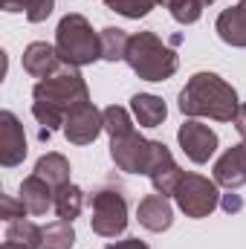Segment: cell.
I'll list each match as a JSON object with an SVG mask.
<instances>
[{"label": "cell", "mask_w": 246, "mask_h": 249, "mask_svg": "<svg viewBox=\"0 0 246 249\" xmlns=\"http://www.w3.org/2000/svg\"><path fill=\"white\" fill-rule=\"evenodd\" d=\"M90 209H93L90 226H93L96 235L116 238V235L124 232V226H127V203H124V197L119 191L102 188V191L90 194Z\"/></svg>", "instance_id": "obj_6"}, {"label": "cell", "mask_w": 246, "mask_h": 249, "mask_svg": "<svg viewBox=\"0 0 246 249\" xmlns=\"http://www.w3.org/2000/svg\"><path fill=\"white\" fill-rule=\"evenodd\" d=\"M105 3H107V9L119 12L124 18H145L157 6V0H105Z\"/></svg>", "instance_id": "obj_25"}, {"label": "cell", "mask_w": 246, "mask_h": 249, "mask_svg": "<svg viewBox=\"0 0 246 249\" xmlns=\"http://www.w3.org/2000/svg\"><path fill=\"white\" fill-rule=\"evenodd\" d=\"M148 177H151V183H154V188H157V194H165V197H168V194H174L177 183L183 180L180 165L174 162L171 151H168L162 142H154V160H151Z\"/></svg>", "instance_id": "obj_11"}, {"label": "cell", "mask_w": 246, "mask_h": 249, "mask_svg": "<svg viewBox=\"0 0 246 249\" xmlns=\"http://www.w3.org/2000/svg\"><path fill=\"white\" fill-rule=\"evenodd\" d=\"M6 241H15V244H23L29 249H41L44 241V226H35L32 220L20 217V220H12L9 229H6Z\"/></svg>", "instance_id": "obj_22"}, {"label": "cell", "mask_w": 246, "mask_h": 249, "mask_svg": "<svg viewBox=\"0 0 246 249\" xmlns=\"http://www.w3.org/2000/svg\"><path fill=\"white\" fill-rule=\"evenodd\" d=\"M241 102L232 84H226L217 72H194L180 90V110L191 119H214L232 122Z\"/></svg>", "instance_id": "obj_2"}, {"label": "cell", "mask_w": 246, "mask_h": 249, "mask_svg": "<svg viewBox=\"0 0 246 249\" xmlns=\"http://www.w3.org/2000/svg\"><path fill=\"white\" fill-rule=\"evenodd\" d=\"M130 110H133V119L142 124V127H157L162 124V119L168 116V107L159 96H151V93H136L130 99Z\"/></svg>", "instance_id": "obj_17"}, {"label": "cell", "mask_w": 246, "mask_h": 249, "mask_svg": "<svg viewBox=\"0 0 246 249\" xmlns=\"http://www.w3.org/2000/svg\"><path fill=\"white\" fill-rule=\"evenodd\" d=\"M53 6H55V0H32V6L26 9V20H32V23L47 20L53 15Z\"/></svg>", "instance_id": "obj_27"}, {"label": "cell", "mask_w": 246, "mask_h": 249, "mask_svg": "<svg viewBox=\"0 0 246 249\" xmlns=\"http://www.w3.org/2000/svg\"><path fill=\"white\" fill-rule=\"evenodd\" d=\"M136 217H139V223L145 229L165 232L174 223V206L168 203L165 194H148V197H142V203L136 209Z\"/></svg>", "instance_id": "obj_14"}, {"label": "cell", "mask_w": 246, "mask_h": 249, "mask_svg": "<svg viewBox=\"0 0 246 249\" xmlns=\"http://www.w3.org/2000/svg\"><path fill=\"white\" fill-rule=\"evenodd\" d=\"M55 50L64 64L70 67H84L102 58V38L93 32L84 15H64L58 29H55Z\"/></svg>", "instance_id": "obj_4"}, {"label": "cell", "mask_w": 246, "mask_h": 249, "mask_svg": "<svg viewBox=\"0 0 246 249\" xmlns=\"http://www.w3.org/2000/svg\"><path fill=\"white\" fill-rule=\"evenodd\" d=\"M105 130L110 133V139H113V136H124V133H130V130H133V119H130V113H127L124 107H116V105L105 107Z\"/></svg>", "instance_id": "obj_24"}, {"label": "cell", "mask_w": 246, "mask_h": 249, "mask_svg": "<svg viewBox=\"0 0 246 249\" xmlns=\"http://www.w3.org/2000/svg\"><path fill=\"white\" fill-rule=\"evenodd\" d=\"M26 214H29V212H26V206H23L20 200H15V197H9V194L0 197V217H3L6 223L20 220V217H26Z\"/></svg>", "instance_id": "obj_26"}, {"label": "cell", "mask_w": 246, "mask_h": 249, "mask_svg": "<svg viewBox=\"0 0 246 249\" xmlns=\"http://www.w3.org/2000/svg\"><path fill=\"white\" fill-rule=\"evenodd\" d=\"M214 183L226 188H241L246 183V142L229 148L214 162Z\"/></svg>", "instance_id": "obj_13"}, {"label": "cell", "mask_w": 246, "mask_h": 249, "mask_svg": "<svg viewBox=\"0 0 246 249\" xmlns=\"http://www.w3.org/2000/svg\"><path fill=\"white\" fill-rule=\"evenodd\" d=\"M0 249H29V247H23V244H15V241H3V247Z\"/></svg>", "instance_id": "obj_32"}, {"label": "cell", "mask_w": 246, "mask_h": 249, "mask_svg": "<svg viewBox=\"0 0 246 249\" xmlns=\"http://www.w3.org/2000/svg\"><path fill=\"white\" fill-rule=\"evenodd\" d=\"M232 124H235V130L241 133V139L246 142V105H241V107H238V113H235Z\"/></svg>", "instance_id": "obj_30"}, {"label": "cell", "mask_w": 246, "mask_h": 249, "mask_svg": "<svg viewBox=\"0 0 246 249\" xmlns=\"http://www.w3.org/2000/svg\"><path fill=\"white\" fill-rule=\"evenodd\" d=\"M61 67H64V61H61V55H58V50L53 44H47V41H35V44H29L23 50V70L32 78L44 81V78L55 75Z\"/></svg>", "instance_id": "obj_12"}, {"label": "cell", "mask_w": 246, "mask_h": 249, "mask_svg": "<svg viewBox=\"0 0 246 249\" xmlns=\"http://www.w3.org/2000/svg\"><path fill=\"white\" fill-rule=\"evenodd\" d=\"M32 99H35L32 116L41 124H47V130H53V127H64V119L72 107L90 102V93H87V84L78 75V70L64 64L55 75L35 84Z\"/></svg>", "instance_id": "obj_1"}, {"label": "cell", "mask_w": 246, "mask_h": 249, "mask_svg": "<svg viewBox=\"0 0 246 249\" xmlns=\"http://www.w3.org/2000/svg\"><path fill=\"white\" fill-rule=\"evenodd\" d=\"M0 6H3V12H23L26 15V9L32 6V0H0Z\"/></svg>", "instance_id": "obj_28"}, {"label": "cell", "mask_w": 246, "mask_h": 249, "mask_svg": "<svg viewBox=\"0 0 246 249\" xmlns=\"http://www.w3.org/2000/svg\"><path fill=\"white\" fill-rule=\"evenodd\" d=\"M23 157H26L23 124L18 122L12 110H3L0 113V162L6 168H15L18 162H23Z\"/></svg>", "instance_id": "obj_10"}, {"label": "cell", "mask_w": 246, "mask_h": 249, "mask_svg": "<svg viewBox=\"0 0 246 249\" xmlns=\"http://www.w3.org/2000/svg\"><path fill=\"white\" fill-rule=\"evenodd\" d=\"M241 206H244V203H241L238 194H226V197H223V209H226V212H238Z\"/></svg>", "instance_id": "obj_31"}, {"label": "cell", "mask_w": 246, "mask_h": 249, "mask_svg": "<svg viewBox=\"0 0 246 249\" xmlns=\"http://www.w3.org/2000/svg\"><path fill=\"white\" fill-rule=\"evenodd\" d=\"M124 61L130 64V70L145 78V81H165L177 72V53L157 35V32H139L130 35L127 44V55Z\"/></svg>", "instance_id": "obj_3"}, {"label": "cell", "mask_w": 246, "mask_h": 249, "mask_svg": "<svg viewBox=\"0 0 246 249\" xmlns=\"http://www.w3.org/2000/svg\"><path fill=\"white\" fill-rule=\"evenodd\" d=\"M35 174L44 177L53 188H61L70 183V162L61 154H44L38 160V165H35Z\"/></svg>", "instance_id": "obj_18"}, {"label": "cell", "mask_w": 246, "mask_h": 249, "mask_svg": "<svg viewBox=\"0 0 246 249\" xmlns=\"http://www.w3.org/2000/svg\"><path fill=\"white\" fill-rule=\"evenodd\" d=\"M75 244V229L70 220H53L44 226V241H41V249H72Z\"/></svg>", "instance_id": "obj_21"}, {"label": "cell", "mask_w": 246, "mask_h": 249, "mask_svg": "<svg viewBox=\"0 0 246 249\" xmlns=\"http://www.w3.org/2000/svg\"><path fill=\"white\" fill-rule=\"evenodd\" d=\"M174 200L188 217H209L220 206L217 183L203 174H183V180L174 188Z\"/></svg>", "instance_id": "obj_5"}, {"label": "cell", "mask_w": 246, "mask_h": 249, "mask_svg": "<svg viewBox=\"0 0 246 249\" xmlns=\"http://www.w3.org/2000/svg\"><path fill=\"white\" fill-rule=\"evenodd\" d=\"M200 3H203V6H211V3H214V0H200Z\"/></svg>", "instance_id": "obj_33"}, {"label": "cell", "mask_w": 246, "mask_h": 249, "mask_svg": "<svg viewBox=\"0 0 246 249\" xmlns=\"http://www.w3.org/2000/svg\"><path fill=\"white\" fill-rule=\"evenodd\" d=\"M107 249H148V244H145V241H139V238H127V241L107 244Z\"/></svg>", "instance_id": "obj_29"}, {"label": "cell", "mask_w": 246, "mask_h": 249, "mask_svg": "<svg viewBox=\"0 0 246 249\" xmlns=\"http://www.w3.org/2000/svg\"><path fill=\"white\" fill-rule=\"evenodd\" d=\"M110 157L127 174H148L151 160H154V142L139 136L136 130H130L124 136L110 139Z\"/></svg>", "instance_id": "obj_7"}, {"label": "cell", "mask_w": 246, "mask_h": 249, "mask_svg": "<svg viewBox=\"0 0 246 249\" xmlns=\"http://www.w3.org/2000/svg\"><path fill=\"white\" fill-rule=\"evenodd\" d=\"M102 38V58L105 61H124L127 55V44H130V35L119 29V26H107L99 32Z\"/></svg>", "instance_id": "obj_20"}, {"label": "cell", "mask_w": 246, "mask_h": 249, "mask_svg": "<svg viewBox=\"0 0 246 249\" xmlns=\"http://www.w3.org/2000/svg\"><path fill=\"white\" fill-rule=\"evenodd\" d=\"M220 41L232 44V47H246V0H241L238 6L220 12L217 23H214Z\"/></svg>", "instance_id": "obj_16"}, {"label": "cell", "mask_w": 246, "mask_h": 249, "mask_svg": "<svg viewBox=\"0 0 246 249\" xmlns=\"http://www.w3.org/2000/svg\"><path fill=\"white\" fill-rule=\"evenodd\" d=\"M29 214H47L50 209H55V188L50 186L44 177L32 174L20 183V197H18Z\"/></svg>", "instance_id": "obj_15"}, {"label": "cell", "mask_w": 246, "mask_h": 249, "mask_svg": "<svg viewBox=\"0 0 246 249\" xmlns=\"http://www.w3.org/2000/svg\"><path fill=\"white\" fill-rule=\"evenodd\" d=\"M81 209H84V191L78 186H72V183H67V186L55 188V214L61 217V220H75L78 214H81Z\"/></svg>", "instance_id": "obj_19"}, {"label": "cell", "mask_w": 246, "mask_h": 249, "mask_svg": "<svg viewBox=\"0 0 246 249\" xmlns=\"http://www.w3.org/2000/svg\"><path fill=\"white\" fill-rule=\"evenodd\" d=\"M177 139H180V148L185 151V157L197 165L209 162L217 151V133L209 124L197 122V119H188L185 124H180Z\"/></svg>", "instance_id": "obj_9"}, {"label": "cell", "mask_w": 246, "mask_h": 249, "mask_svg": "<svg viewBox=\"0 0 246 249\" xmlns=\"http://www.w3.org/2000/svg\"><path fill=\"white\" fill-rule=\"evenodd\" d=\"M157 3L168 6L171 9V18L177 23H197L200 15H203V9H206L200 0H157Z\"/></svg>", "instance_id": "obj_23"}, {"label": "cell", "mask_w": 246, "mask_h": 249, "mask_svg": "<svg viewBox=\"0 0 246 249\" xmlns=\"http://www.w3.org/2000/svg\"><path fill=\"white\" fill-rule=\"evenodd\" d=\"M102 130H105V110H99L93 102L72 107L64 119V136L72 145H90V142H96V136Z\"/></svg>", "instance_id": "obj_8"}]
</instances>
